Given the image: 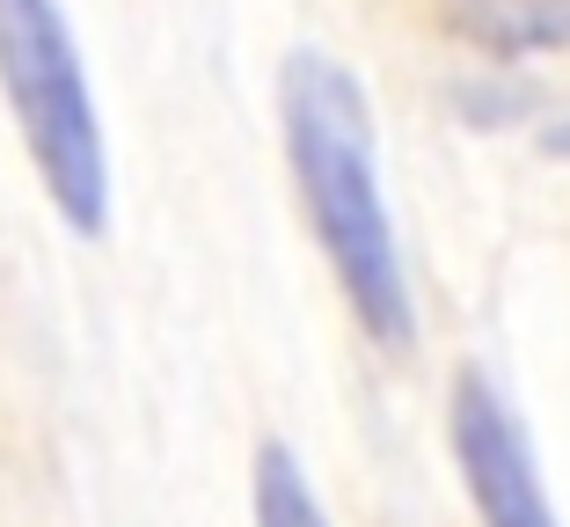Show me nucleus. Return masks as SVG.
<instances>
[{"label":"nucleus","mask_w":570,"mask_h":527,"mask_svg":"<svg viewBox=\"0 0 570 527\" xmlns=\"http://www.w3.org/2000/svg\"><path fill=\"white\" fill-rule=\"evenodd\" d=\"M278 125L307 227L330 256L344 308L381 352H410L417 301H410L403 242H395V213L381 191V139H373V103L358 74L330 51H293L278 74Z\"/></svg>","instance_id":"obj_1"},{"label":"nucleus","mask_w":570,"mask_h":527,"mask_svg":"<svg viewBox=\"0 0 570 527\" xmlns=\"http://www.w3.org/2000/svg\"><path fill=\"white\" fill-rule=\"evenodd\" d=\"M0 96L22 125L51 213L96 242L110 227V147L59 0H0Z\"/></svg>","instance_id":"obj_2"},{"label":"nucleus","mask_w":570,"mask_h":527,"mask_svg":"<svg viewBox=\"0 0 570 527\" xmlns=\"http://www.w3.org/2000/svg\"><path fill=\"white\" fill-rule=\"evenodd\" d=\"M446 440H453V461H461V484H469V506L483 527H563L520 410L504 403L490 389V374H475V367L453 374Z\"/></svg>","instance_id":"obj_3"},{"label":"nucleus","mask_w":570,"mask_h":527,"mask_svg":"<svg viewBox=\"0 0 570 527\" xmlns=\"http://www.w3.org/2000/svg\"><path fill=\"white\" fill-rule=\"evenodd\" d=\"M453 22L490 51L570 45V0H453Z\"/></svg>","instance_id":"obj_4"},{"label":"nucleus","mask_w":570,"mask_h":527,"mask_svg":"<svg viewBox=\"0 0 570 527\" xmlns=\"http://www.w3.org/2000/svg\"><path fill=\"white\" fill-rule=\"evenodd\" d=\"M249 513H256V527H330V513H322V498H315V484H307V469L285 455L278 440L256 447Z\"/></svg>","instance_id":"obj_5"},{"label":"nucleus","mask_w":570,"mask_h":527,"mask_svg":"<svg viewBox=\"0 0 570 527\" xmlns=\"http://www.w3.org/2000/svg\"><path fill=\"white\" fill-rule=\"evenodd\" d=\"M549 154H563V162H570V118H556V125H549Z\"/></svg>","instance_id":"obj_6"}]
</instances>
